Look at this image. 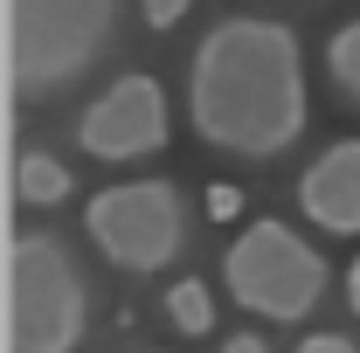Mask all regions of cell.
I'll return each instance as SVG.
<instances>
[{
  "label": "cell",
  "instance_id": "6da1fadb",
  "mask_svg": "<svg viewBox=\"0 0 360 353\" xmlns=\"http://www.w3.org/2000/svg\"><path fill=\"white\" fill-rule=\"evenodd\" d=\"M187 118L201 146L236 160H277L305 139V56L270 14L215 21L187 63Z\"/></svg>",
  "mask_w": 360,
  "mask_h": 353
},
{
  "label": "cell",
  "instance_id": "7a4b0ae2",
  "mask_svg": "<svg viewBox=\"0 0 360 353\" xmlns=\"http://www.w3.org/2000/svg\"><path fill=\"white\" fill-rule=\"evenodd\" d=\"M7 333L14 353H77L90 333L84 270L49 229H21L7 243Z\"/></svg>",
  "mask_w": 360,
  "mask_h": 353
},
{
  "label": "cell",
  "instance_id": "3957f363",
  "mask_svg": "<svg viewBox=\"0 0 360 353\" xmlns=\"http://www.w3.org/2000/svg\"><path fill=\"white\" fill-rule=\"evenodd\" d=\"M118 28V0H7V84L14 97H56L97 63Z\"/></svg>",
  "mask_w": 360,
  "mask_h": 353
},
{
  "label": "cell",
  "instance_id": "277c9868",
  "mask_svg": "<svg viewBox=\"0 0 360 353\" xmlns=\"http://www.w3.org/2000/svg\"><path fill=\"white\" fill-rule=\"evenodd\" d=\"M229 298L250 312V319H270V326H298L312 319L319 298H326V257L291 229V222H250L222 257Z\"/></svg>",
  "mask_w": 360,
  "mask_h": 353
},
{
  "label": "cell",
  "instance_id": "5b68a950",
  "mask_svg": "<svg viewBox=\"0 0 360 353\" xmlns=\"http://www.w3.org/2000/svg\"><path fill=\"white\" fill-rule=\"evenodd\" d=\"M97 257L125 277H153L187 250V201L174 180H118L84 208Z\"/></svg>",
  "mask_w": 360,
  "mask_h": 353
},
{
  "label": "cell",
  "instance_id": "8992f818",
  "mask_svg": "<svg viewBox=\"0 0 360 353\" xmlns=\"http://www.w3.org/2000/svg\"><path fill=\"white\" fill-rule=\"evenodd\" d=\"M167 132H174L167 90L153 84V77H118L77 118V146H84L90 160H146V153L167 146Z\"/></svg>",
  "mask_w": 360,
  "mask_h": 353
},
{
  "label": "cell",
  "instance_id": "52a82bcc",
  "mask_svg": "<svg viewBox=\"0 0 360 353\" xmlns=\"http://www.w3.org/2000/svg\"><path fill=\"white\" fill-rule=\"evenodd\" d=\"M298 208L326 236H360V139L326 146L312 167L298 174Z\"/></svg>",
  "mask_w": 360,
  "mask_h": 353
},
{
  "label": "cell",
  "instance_id": "ba28073f",
  "mask_svg": "<svg viewBox=\"0 0 360 353\" xmlns=\"http://www.w3.org/2000/svg\"><path fill=\"white\" fill-rule=\"evenodd\" d=\"M14 194H21L28 208H56V201L70 194V167H63L56 153H21V160H14Z\"/></svg>",
  "mask_w": 360,
  "mask_h": 353
},
{
  "label": "cell",
  "instance_id": "9c48e42d",
  "mask_svg": "<svg viewBox=\"0 0 360 353\" xmlns=\"http://www.w3.org/2000/svg\"><path fill=\"white\" fill-rule=\"evenodd\" d=\"M167 319H174L187 340L215 333V298H208V284H201V277H180L174 291H167Z\"/></svg>",
  "mask_w": 360,
  "mask_h": 353
},
{
  "label": "cell",
  "instance_id": "30bf717a",
  "mask_svg": "<svg viewBox=\"0 0 360 353\" xmlns=\"http://www.w3.org/2000/svg\"><path fill=\"white\" fill-rule=\"evenodd\" d=\"M326 77H333V90H340L347 104H360V14L326 42Z\"/></svg>",
  "mask_w": 360,
  "mask_h": 353
},
{
  "label": "cell",
  "instance_id": "8fae6325",
  "mask_svg": "<svg viewBox=\"0 0 360 353\" xmlns=\"http://www.w3.org/2000/svg\"><path fill=\"white\" fill-rule=\"evenodd\" d=\"M298 353H360V347L347 340V333H305V340H298Z\"/></svg>",
  "mask_w": 360,
  "mask_h": 353
},
{
  "label": "cell",
  "instance_id": "7c38bea8",
  "mask_svg": "<svg viewBox=\"0 0 360 353\" xmlns=\"http://www.w3.org/2000/svg\"><path fill=\"white\" fill-rule=\"evenodd\" d=\"M139 7H146V21H153V28H174L180 14H187V0H139Z\"/></svg>",
  "mask_w": 360,
  "mask_h": 353
},
{
  "label": "cell",
  "instance_id": "4fadbf2b",
  "mask_svg": "<svg viewBox=\"0 0 360 353\" xmlns=\"http://www.w3.org/2000/svg\"><path fill=\"white\" fill-rule=\"evenodd\" d=\"M236 208H243V194H236V187H215V194H208V215H236Z\"/></svg>",
  "mask_w": 360,
  "mask_h": 353
},
{
  "label": "cell",
  "instance_id": "5bb4252c",
  "mask_svg": "<svg viewBox=\"0 0 360 353\" xmlns=\"http://www.w3.org/2000/svg\"><path fill=\"white\" fill-rule=\"evenodd\" d=\"M222 353H270V340H264V333H229Z\"/></svg>",
  "mask_w": 360,
  "mask_h": 353
},
{
  "label": "cell",
  "instance_id": "9a60e30c",
  "mask_svg": "<svg viewBox=\"0 0 360 353\" xmlns=\"http://www.w3.org/2000/svg\"><path fill=\"white\" fill-rule=\"evenodd\" d=\"M347 305H354V312H360V264H354V270H347Z\"/></svg>",
  "mask_w": 360,
  "mask_h": 353
}]
</instances>
